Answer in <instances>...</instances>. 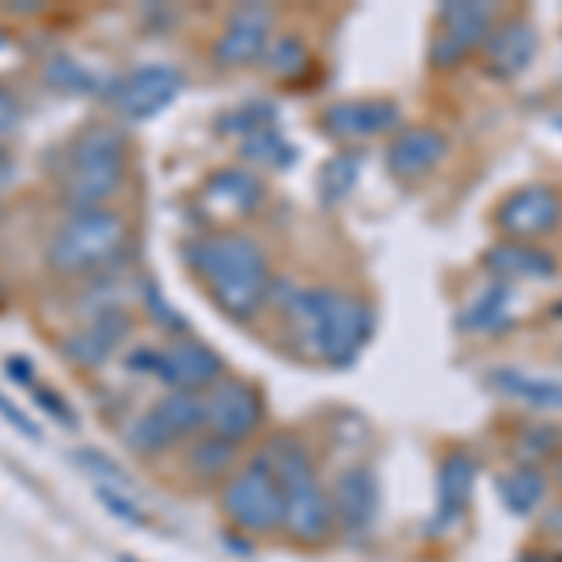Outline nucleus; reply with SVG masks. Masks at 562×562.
I'll list each match as a JSON object with an SVG mask.
<instances>
[{"instance_id": "nucleus-11", "label": "nucleus", "mask_w": 562, "mask_h": 562, "mask_svg": "<svg viewBox=\"0 0 562 562\" xmlns=\"http://www.w3.org/2000/svg\"><path fill=\"white\" fill-rule=\"evenodd\" d=\"M492 31V4H469V0H454L439 12V34L431 45V65L450 68L465 57L473 45L487 42Z\"/></svg>"}, {"instance_id": "nucleus-21", "label": "nucleus", "mask_w": 562, "mask_h": 562, "mask_svg": "<svg viewBox=\"0 0 562 562\" xmlns=\"http://www.w3.org/2000/svg\"><path fill=\"white\" fill-rule=\"evenodd\" d=\"M498 394L514 397L521 405H532V409H562V379L555 375H529L521 368H495L487 375Z\"/></svg>"}, {"instance_id": "nucleus-6", "label": "nucleus", "mask_w": 562, "mask_h": 562, "mask_svg": "<svg viewBox=\"0 0 562 562\" xmlns=\"http://www.w3.org/2000/svg\"><path fill=\"white\" fill-rule=\"evenodd\" d=\"M222 506L244 532H274L285 525V492L267 458H256L225 484Z\"/></svg>"}, {"instance_id": "nucleus-35", "label": "nucleus", "mask_w": 562, "mask_h": 562, "mask_svg": "<svg viewBox=\"0 0 562 562\" xmlns=\"http://www.w3.org/2000/svg\"><path fill=\"white\" fill-rule=\"evenodd\" d=\"M143 301H147V312L154 315V319H161L166 326H177V330H184V319H180L173 307H166V301H161V293L154 285L143 289Z\"/></svg>"}, {"instance_id": "nucleus-20", "label": "nucleus", "mask_w": 562, "mask_h": 562, "mask_svg": "<svg viewBox=\"0 0 562 562\" xmlns=\"http://www.w3.org/2000/svg\"><path fill=\"white\" fill-rule=\"evenodd\" d=\"M476 484V461L469 454H450L439 469V529H450L461 521V514L469 510V498H473Z\"/></svg>"}, {"instance_id": "nucleus-7", "label": "nucleus", "mask_w": 562, "mask_h": 562, "mask_svg": "<svg viewBox=\"0 0 562 562\" xmlns=\"http://www.w3.org/2000/svg\"><path fill=\"white\" fill-rule=\"evenodd\" d=\"M206 428L203 394H188V390H173L166 394L150 413H143L128 431V447L135 454H158V450L173 447L184 435Z\"/></svg>"}, {"instance_id": "nucleus-1", "label": "nucleus", "mask_w": 562, "mask_h": 562, "mask_svg": "<svg viewBox=\"0 0 562 562\" xmlns=\"http://www.w3.org/2000/svg\"><path fill=\"white\" fill-rule=\"evenodd\" d=\"M281 307L296 341H304L307 352L334 368H349L375 330V312L338 289H293Z\"/></svg>"}, {"instance_id": "nucleus-13", "label": "nucleus", "mask_w": 562, "mask_h": 562, "mask_svg": "<svg viewBox=\"0 0 562 562\" xmlns=\"http://www.w3.org/2000/svg\"><path fill=\"white\" fill-rule=\"evenodd\" d=\"M154 375L166 379L173 390H188V394H192V390H206L222 379V357H217L214 349L184 338V341H177V346L158 352V371H154Z\"/></svg>"}, {"instance_id": "nucleus-2", "label": "nucleus", "mask_w": 562, "mask_h": 562, "mask_svg": "<svg viewBox=\"0 0 562 562\" xmlns=\"http://www.w3.org/2000/svg\"><path fill=\"white\" fill-rule=\"evenodd\" d=\"M188 259H192L195 274L206 281L217 307L225 315H233V319H251L262 307V301H267L270 270L259 244L251 237L217 233V237L192 244Z\"/></svg>"}, {"instance_id": "nucleus-4", "label": "nucleus", "mask_w": 562, "mask_h": 562, "mask_svg": "<svg viewBox=\"0 0 562 562\" xmlns=\"http://www.w3.org/2000/svg\"><path fill=\"white\" fill-rule=\"evenodd\" d=\"M128 173V143L113 124H94L76 139L65 173V199L76 211H94L121 192Z\"/></svg>"}, {"instance_id": "nucleus-30", "label": "nucleus", "mask_w": 562, "mask_h": 562, "mask_svg": "<svg viewBox=\"0 0 562 562\" xmlns=\"http://www.w3.org/2000/svg\"><path fill=\"white\" fill-rule=\"evenodd\" d=\"M267 124H274V109L262 105V102H251V105H244V109H233L229 116H222V132L244 135V139H248L251 132L267 128Z\"/></svg>"}, {"instance_id": "nucleus-17", "label": "nucleus", "mask_w": 562, "mask_h": 562, "mask_svg": "<svg viewBox=\"0 0 562 562\" xmlns=\"http://www.w3.org/2000/svg\"><path fill=\"white\" fill-rule=\"evenodd\" d=\"M447 158V139L431 128H405L386 147V169L397 180H420Z\"/></svg>"}, {"instance_id": "nucleus-38", "label": "nucleus", "mask_w": 562, "mask_h": 562, "mask_svg": "<svg viewBox=\"0 0 562 562\" xmlns=\"http://www.w3.org/2000/svg\"><path fill=\"white\" fill-rule=\"evenodd\" d=\"M548 529L562 537V506H555V514H548Z\"/></svg>"}, {"instance_id": "nucleus-24", "label": "nucleus", "mask_w": 562, "mask_h": 562, "mask_svg": "<svg viewBox=\"0 0 562 562\" xmlns=\"http://www.w3.org/2000/svg\"><path fill=\"white\" fill-rule=\"evenodd\" d=\"M543 492H548V484H543V476L537 469H514V473H506L498 480V498H503V506L510 514H532L537 506L543 503Z\"/></svg>"}, {"instance_id": "nucleus-22", "label": "nucleus", "mask_w": 562, "mask_h": 562, "mask_svg": "<svg viewBox=\"0 0 562 562\" xmlns=\"http://www.w3.org/2000/svg\"><path fill=\"white\" fill-rule=\"evenodd\" d=\"M487 270L498 274L503 281L510 278H540V281H551L559 274V262L555 256H548L537 244H495L492 251L484 256Z\"/></svg>"}, {"instance_id": "nucleus-26", "label": "nucleus", "mask_w": 562, "mask_h": 562, "mask_svg": "<svg viewBox=\"0 0 562 562\" xmlns=\"http://www.w3.org/2000/svg\"><path fill=\"white\" fill-rule=\"evenodd\" d=\"M240 154L248 161H262V166H270V169H289L296 161V150L289 147L285 139H281V132L274 128V124L251 132L248 139L240 143Z\"/></svg>"}, {"instance_id": "nucleus-5", "label": "nucleus", "mask_w": 562, "mask_h": 562, "mask_svg": "<svg viewBox=\"0 0 562 562\" xmlns=\"http://www.w3.org/2000/svg\"><path fill=\"white\" fill-rule=\"evenodd\" d=\"M124 244H128V217L109 206H94V211H76L60 225L45 259L57 274H90L121 256Z\"/></svg>"}, {"instance_id": "nucleus-18", "label": "nucleus", "mask_w": 562, "mask_h": 562, "mask_svg": "<svg viewBox=\"0 0 562 562\" xmlns=\"http://www.w3.org/2000/svg\"><path fill=\"white\" fill-rule=\"evenodd\" d=\"M537 57V31L529 20H506L487 34V68L498 79H514Z\"/></svg>"}, {"instance_id": "nucleus-39", "label": "nucleus", "mask_w": 562, "mask_h": 562, "mask_svg": "<svg viewBox=\"0 0 562 562\" xmlns=\"http://www.w3.org/2000/svg\"><path fill=\"white\" fill-rule=\"evenodd\" d=\"M116 562H135L132 555H121V559H116Z\"/></svg>"}, {"instance_id": "nucleus-41", "label": "nucleus", "mask_w": 562, "mask_h": 562, "mask_svg": "<svg viewBox=\"0 0 562 562\" xmlns=\"http://www.w3.org/2000/svg\"><path fill=\"white\" fill-rule=\"evenodd\" d=\"M0 45H4V38H0Z\"/></svg>"}, {"instance_id": "nucleus-15", "label": "nucleus", "mask_w": 562, "mask_h": 562, "mask_svg": "<svg viewBox=\"0 0 562 562\" xmlns=\"http://www.w3.org/2000/svg\"><path fill=\"white\" fill-rule=\"evenodd\" d=\"M402 121V109L386 98H357V102H338L323 113V128L338 139H368Z\"/></svg>"}, {"instance_id": "nucleus-3", "label": "nucleus", "mask_w": 562, "mask_h": 562, "mask_svg": "<svg viewBox=\"0 0 562 562\" xmlns=\"http://www.w3.org/2000/svg\"><path fill=\"white\" fill-rule=\"evenodd\" d=\"M262 458L270 461V469L281 480V492H285V525L281 529H289L304 543H319L330 537L334 521H338L334 518V503L323 492L312 458L304 454L301 442H293L289 435H278Z\"/></svg>"}, {"instance_id": "nucleus-12", "label": "nucleus", "mask_w": 562, "mask_h": 562, "mask_svg": "<svg viewBox=\"0 0 562 562\" xmlns=\"http://www.w3.org/2000/svg\"><path fill=\"white\" fill-rule=\"evenodd\" d=\"M562 222V199L543 184L518 188L498 203V225L503 233L521 240H537L548 237L551 229H559Z\"/></svg>"}, {"instance_id": "nucleus-31", "label": "nucleus", "mask_w": 562, "mask_h": 562, "mask_svg": "<svg viewBox=\"0 0 562 562\" xmlns=\"http://www.w3.org/2000/svg\"><path fill=\"white\" fill-rule=\"evenodd\" d=\"M76 461H79V465H83V469H90V473H94V476L109 480V484H113V487H128V484H132V476L124 473V469L116 465L113 458H105L102 450H90V447H87V450H76Z\"/></svg>"}, {"instance_id": "nucleus-9", "label": "nucleus", "mask_w": 562, "mask_h": 562, "mask_svg": "<svg viewBox=\"0 0 562 562\" xmlns=\"http://www.w3.org/2000/svg\"><path fill=\"white\" fill-rule=\"evenodd\" d=\"M270 42H274V12L262 4H240L229 15L222 38L214 45V65L217 68H244L267 57Z\"/></svg>"}, {"instance_id": "nucleus-14", "label": "nucleus", "mask_w": 562, "mask_h": 562, "mask_svg": "<svg viewBox=\"0 0 562 562\" xmlns=\"http://www.w3.org/2000/svg\"><path fill=\"white\" fill-rule=\"evenodd\" d=\"M132 330V315L124 307H105L94 323H87L83 330L68 334L65 338V357L79 368H102L109 360V352L124 341V334Z\"/></svg>"}, {"instance_id": "nucleus-32", "label": "nucleus", "mask_w": 562, "mask_h": 562, "mask_svg": "<svg viewBox=\"0 0 562 562\" xmlns=\"http://www.w3.org/2000/svg\"><path fill=\"white\" fill-rule=\"evenodd\" d=\"M94 495H98V503H102L109 514H116V518H121V521L135 525V529H139V525H147V518H143V510H139V506H135L132 498L124 495V492H116V487H105V484H102Z\"/></svg>"}, {"instance_id": "nucleus-29", "label": "nucleus", "mask_w": 562, "mask_h": 562, "mask_svg": "<svg viewBox=\"0 0 562 562\" xmlns=\"http://www.w3.org/2000/svg\"><path fill=\"white\" fill-rule=\"evenodd\" d=\"M45 79H49L53 87L83 90V94H90V90H98V79L90 76V71H87L83 65H76V60H68V57H53L49 65H45Z\"/></svg>"}, {"instance_id": "nucleus-23", "label": "nucleus", "mask_w": 562, "mask_h": 562, "mask_svg": "<svg viewBox=\"0 0 562 562\" xmlns=\"http://www.w3.org/2000/svg\"><path fill=\"white\" fill-rule=\"evenodd\" d=\"M510 301H514L510 285H506V281H495V285H487L484 293H480L476 301L458 315V326L461 330H473V334L498 330V326H506Z\"/></svg>"}, {"instance_id": "nucleus-37", "label": "nucleus", "mask_w": 562, "mask_h": 562, "mask_svg": "<svg viewBox=\"0 0 562 562\" xmlns=\"http://www.w3.org/2000/svg\"><path fill=\"white\" fill-rule=\"evenodd\" d=\"M12 124H15V102H12V94L0 87V132L12 128Z\"/></svg>"}, {"instance_id": "nucleus-28", "label": "nucleus", "mask_w": 562, "mask_h": 562, "mask_svg": "<svg viewBox=\"0 0 562 562\" xmlns=\"http://www.w3.org/2000/svg\"><path fill=\"white\" fill-rule=\"evenodd\" d=\"M262 60H267V68L274 71V76L293 79L307 68V45L296 38V34H281V38L270 42V49Z\"/></svg>"}, {"instance_id": "nucleus-27", "label": "nucleus", "mask_w": 562, "mask_h": 562, "mask_svg": "<svg viewBox=\"0 0 562 562\" xmlns=\"http://www.w3.org/2000/svg\"><path fill=\"white\" fill-rule=\"evenodd\" d=\"M233 461H237V442H225V439H217V435H206L192 454H188V465H192V473L199 476L229 473Z\"/></svg>"}, {"instance_id": "nucleus-16", "label": "nucleus", "mask_w": 562, "mask_h": 562, "mask_svg": "<svg viewBox=\"0 0 562 562\" xmlns=\"http://www.w3.org/2000/svg\"><path fill=\"white\" fill-rule=\"evenodd\" d=\"M334 518L346 525L349 532H364L379 514V484H375V473L364 465L357 469H346L334 484Z\"/></svg>"}, {"instance_id": "nucleus-10", "label": "nucleus", "mask_w": 562, "mask_h": 562, "mask_svg": "<svg viewBox=\"0 0 562 562\" xmlns=\"http://www.w3.org/2000/svg\"><path fill=\"white\" fill-rule=\"evenodd\" d=\"M206 431L225 442H244L259 431L262 402L248 383H217L211 394H203Z\"/></svg>"}, {"instance_id": "nucleus-19", "label": "nucleus", "mask_w": 562, "mask_h": 562, "mask_svg": "<svg viewBox=\"0 0 562 562\" xmlns=\"http://www.w3.org/2000/svg\"><path fill=\"white\" fill-rule=\"evenodd\" d=\"M203 203L214 214H251L262 203V180L248 169H217L203 188Z\"/></svg>"}, {"instance_id": "nucleus-25", "label": "nucleus", "mask_w": 562, "mask_h": 562, "mask_svg": "<svg viewBox=\"0 0 562 562\" xmlns=\"http://www.w3.org/2000/svg\"><path fill=\"white\" fill-rule=\"evenodd\" d=\"M360 166H364V158H360L357 150L334 154V158L319 169V199H323V203H330V206L341 203V199L357 188Z\"/></svg>"}, {"instance_id": "nucleus-34", "label": "nucleus", "mask_w": 562, "mask_h": 562, "mask_svg": "<svg viewBox=\"0 0 562 562\" xmlns=\"http://www.w3.org/2000/svg\"><path fill=\"white\" fill-rule=\"evenodd\" d=\"M0 416H4V420H8V424H12V428H15V431H23V435H26V439H34V442H38V439H42L38 424H34V420H31V416H26V413L20 409V405H15V402H12V397H4V394H0Z\"/></svg>"}, {"instance_id": "nucleus-8", "label": "nucleus", "mask_w": 562, "mask_h": 562, "mask_svg": "<svg viewBox=\"0 0 562 562\" xmlns=\"http://www.w3.org/2000/svg\"><path fill=\"white\" fill-rule=\"evenodd\" d=\"M184 90V71L173 65H147L135 68L121 83H113V105L124 121H150L161 109L177 102V94Z\"/></svg>"}, {"instance_id": "nucleus-40", "label": "nucleus", "mask_w": 562, "mask_h": 562, "mask_svg": "<svg viewBox=\"0 0 562 562\" xmlns=\"http://www.w3.org/2000/svg\"><path fill=\"white\" fill-rule=\"evenodd\" d=\"M559 128H562V116H559Z\"/></svg>"}, {"instance_id": "nucleus-36", "label": "nucleus", "mask_w": 562, "mask_h": 562, "mask_svg": "<svg viewBox=\"0 0 562 562\" xmlns=\"http://www.w3.org/2000/svg\"><path fill=\"white\" fill-rule=\"evenodd\" d=\"M8 375H12L15 383H23V386H34V364H31V357H8Z\"/></svg>"}, {"instance_id": "nucleus-33", "label": "nucleus", "mask_w": 562, "mask_h": 562, "mask_svg": "<svg viewBox=\"0 0 562 562\" xmlns=\"http://www.w3.org/2000/svg\"><path fill=\"white\" fill-rule=\"evenodd\" d=\"M34 402H38L42 409L49 413V416H57V424H65V428H76V413L68 409L65 397H60L57 390H45V386H38V390H34Z\"/></svg>"}]
</instances>
